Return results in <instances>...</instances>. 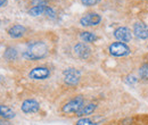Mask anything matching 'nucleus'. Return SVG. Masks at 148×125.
I'll use <instances>...</instances> for the list:
<instances>
[{
	"label": "nucleus",
	"mask_w": 148,
	"mask_h": 125,
	"mask_svg": "<svg viewBox=\"0 0 148 125\" xmlns=\"http://www.w3.org/2000/svg\"><path fill=\"white\" fill-rule=\"evenodd\" d=\"M48 55V47L45 42L42 41H33L31 43H29L26 50L24 51L23 56L26 59H31V60H38V59H42Z\"/></svg>",
	"instance_id": "nucleus-1"
},
{
	"label": "nucleus",
	"mask_w": 148,
	"mask_h": 125,
	"mask_svg": "<svg viewBox=\"0 0 148 125\" xmlns=\"http://www.w3.org/2000/svg\"><path fill=\"white\" fill-rule=\"evenodd\" d=\"M83 106H84V99L82 97H76L70 100L67 104H65L62 110L65 114H76Z\"/></svg>",
	"instance_id": "nucleus-2"
},
{
	"label": "nucleus",
	"mask_w": 148,
	"mask_h": 125,
	"mask_svg": "<svg viewBox=\"0 0 148 125\" xmlns=\"http://www.w3.org/2000/svg\"><path fill=\"white\" fill-rule=\"evenodd\" d=\"M64 75V82L67 85L74 87L80 82V77H81V73L77 71L76 68H66L63 72Z\"/></svg>",
	"instance_id": "nucleus-3"
},
{
	"label": "nucleus",
	"mask_w": 148,
	"mask_h": 125,
	"mask_svg": "<svg viewBox=\"0 0 148 125\" xmlns=\"http://www.w3.org/2000/svg\"><path fill=\"white\" fill-rule=\"evenodd\" d=\"M108 51L114 57H124V56L130 54V48L127 46V43L113 42L108 48Z\"/></svg>",
	"instance_id": "nucleus-4"
},
{
	"label": "nucleus",
	"mask_w": 148,
	"mask_h": 125,
	"mask_svg": "<svg viewBox=\"0 0 148 125\" xmlns=\"http://www.w3.org/2000/svg\"><path fill=\"white\" fill-rule=\"evenodd\" d=\"M101 22V16L97 13H88L80 19L82 26H96Z\"/></svg>",
	"instance_id": "nucleus-5"
},
{
	"label": "nucleus",
	"mask_w": 148,
	"mask_h": 125,
	"mask_svg": "<svg viewBox=\"0 0 148 125\" xmlns=\"http://www.w3.org/2000/svg\"><path fill=\"white\" fill-rule=\"evenodd\" d=\"M114 36L116 40H119L120 42H123V43H127L130 42L131 39H132V33L128 27L125 26H120L117 27L115 31H114Z\"/></svg>",
	"instance_id": "nucleus-6"
},
{
	"label": "nucleus",
	"mask_w": 148,
	"mask_h": 125,
	"mask_svg": "<svg viewBox=\"0 0 148 125\" xmlns=\"http://www.w3.org/2000/svg\"><path fill=\"white\" fill-rule=\"evenodd\" d=\"M50 76V71L47 67H36L29 73V77L32 80H46Z\"/></svg>",
	"instance_id": "nucleus-7"
},
{
	"label": "nucleus",
	"mask_w": 148,
	"mask_h": 125,
	"mask_svg": "<svg viewBox=\"0 0 148 125\" xmlns=\"http://www.w3.org/2000/svg\"><path fill=\"white\" fill-rule=\"evenodd\" d=\"M21 109L23 113L25 114H33V113H37L40 109V105L37 100L34 99H27V100H24L22 106H21Z\"/></svg>",
	"instance_id": "nucleus-8"
},
{
	"label": "nucleus",
	"mask_w": 148,
	"mask_h": 125,
	"mask_svg": "<svg viewBox=\"0 0 148 125\" xmlns=\"http://www.w3.org/2000/svg\"><path fill=\"white\" fill-rule=\"evenodd\" d=\"M133 34L140 40H146L148 39V26L145 23L137 22L133 25Z\"/></svg>",
	"instance_id": "nucleus-9"
},
{
	"label": "nucleus",
	"mask_w": 148,
	"mask_h": 125,
	"mask_svg": "<svg viewBox=\"0 0 148 125\" xmlns=\"http://www.w3.org/2000/svg\"><path fill=\"white\" fill-rule=\"evenodd\" d=\"M74 54L76 55V57H79L81 59H87L91 54V50L88 47V44L80 42V43L74 46Z\"/></svg>",
	"instance_id": "nucleus-10"
},
{
	"label": "nucleus",
	"mask_w": 148,
	"mask_h": 125,
	"mask_svg": "<svg viewBox=\"0 0 148 125\" xmlns=\"http://www.w3.org/2000/svg\"><path fill=\"white\" fill-rule=\"evenodd\" d=\"M26 32V29L23 26V25H19V24H16V25H13L9 30H8V34L9 36L14 38V39H18L21 36H23Z\"/></svg>",
	"instance_id": "nucleus-11"
},
{
	"label": "nucleus",
	"mask_w": 148,
	"mask_h": 125,
	"mask_svg": "<svg viewBox=\"0 0 148 125\" xmlns=\"http://www.w3.org/2000/svg\"><path fill=\"white\" fill-rule=\"evenodd\" d=\"M97 108V105L95 104H88V105H84L83 107L81 108L75 115L77 117H83V116H87V115H90L95 111V109Z\"/></svg>",
	"instance_id": "nucleus-12"
},
{
	"label": "nucleus",
	"mask_w": 148,
	"mask_h": 125,
	"mask_svg": "<svg viewBox=\"0 0 148 125\" xmlns=\"http://www.w3.org/2000/svg\"><path fill=\"white\" fill-rule=\"evenodd\" d=\"M15 111L8 106L5 105H0V117L5 118V120H10L15 117Z\"/></svg>",
	"instance_id": "nucleus-13"
},
{
	"label": "nucleus",
	"mask_w": 148,
	"mask_h": 125,
	"mask_svg": "<svg viewBox=\"0 0 148 125\" xmlns=\"http://www.w3.org/2000/svg\"><path fill=\"white\" fill-rule=\"evenodd\" d=\"M48 6L47 5H36L29 10V14L31 16H40V15H46Z\"/></svg>",
	"instance_id": "nucleus-14"
},
{
	"label": "nucleus",
	"mask_w": 148,
	"mask_h": 125,
	"mask_svg": "<svg viewBox=\"0 0 148 125\" xmlns=\"http://www.w3.org/2000/svg\"><path fill=\"white\" fill-rule=\"evenodd\" d=\"M3 57H5V59H7L8 61L15 60V59L17 58V51H16V49L9 47V48L6 49V51H5V54H3Z\"/></svg>",
	"instance_id": "nucleus-15"
},
{
	"label": "nucleus",
	"mask_w": 148,
	"mask_h": 125,
	"mask_svg": "<svg viewBox=\"0 0 148 125\" xmlns=\"http://www.w3.org/2000/svg\"><path fill=\"white\" fill-rule=\"evenodd\" d=\"M80 38H81V40H82V41H84V42H88V43H90V42H93V41H96V40H97V36H95L92 32H87V31H84V32H81V34H80Z\"/></svg>",
	"instance_id": "nucleus-16"
},
{
	"label": "nucleus",
	"mask_w": 148,
	"mask_h": 125,
	"mask_svg": "<svg viewBox=\"0 0 148 125\" xmlns=\"http://www.w3.org/2000/svg\"><path fill=\"white\" fill-rule=\"evenodd\" d=\"M139 75H140V77L147 80L148 79V64H144V65L140 67V70H139Z\"/></svg>",
	"instance_id": "nucleus-17"
},
{
	"label": "nucleus",
	"mask_w": 148,
	"mask_h": 125,
	"mask_svg": "<svg viewBox=\"0 0 148 125\" xmlns=\"http://www.w3.org/2000/svg\"><path fill=\"white\" fill-rule=\"evenodd\" d=\"M75 125H97V124L93 123L92 121L89 120V118H81V120H79V121L76 122Z\"/></svg>",
	"instance_id": "nucleus-18"
},
{
	"label": "nucleus",
	"mask_w": 148,
	"mask_h": 125,
	"mask_svg": "<svg viewBox=\"0 0 148 125\" xmlns=\"http://www.w3.org/2000/svg\"><path fill=\"white\" fill-rule=\"evenodd\" d=\"M101 0H81V2L84 5V6H88V7H90V6H95V5H97L98 2H100Z\"/></svg>",
	"instance_id": "nucleus-19"
},
{
	"label": "nucleus",
	"mask_w": 148,
	"mask_h": 125,
	"mask_svg": "<svg viewBox=\"0 0 148 125\" xmlns=\"http://www.w3.org/2000/svg\"><path fill=\"white\" fill-rule=\"evenodd\" d=\"M125 82H127L128 84H130V85H131V84H134V83L137 82V80H136V77H134V76H131V75H129V76L125 79Z\"/></svg>",
	"instance_id": "nucleus-20"
},
{
	"label": "nucleus",
	"mask_w": 148,
	"mask_h": 125,
	"mask_svg": "<svg viewBox=\"0 0 148 125\" xmlns=\"http://www.w3.org/2000/svg\"><path fill=\"white\" fill-rule=\"evenodd\" d=\"M0 125H12L7 120H5V118H1L0 120Z\"/></svg>",
	"instance_id": "nucleus-21"
},
{
	"label": "nucleus",
	"mask_w": 148,
	"mask_h": 125,
	"mask_svg": "<svg viewBox=\"0 0 148 125\" xmlns=\"http://www.w3.org/2000/svg\"><path fill=\"white\" fill-rule=\"evenodd\" d=\"M47 1H48V0H34V2H36L37 5H46Z\"/></svg>",
	"instance_id": "nucleus-22"
},
{
	"label": "nucleus",
	"mask_w": 148,
	"mask_h": 125,
	"mask_svg": "<svg viewBox=\"0 0 148 125\" xmlns=\"http://www.w3.org/2000/svg\"><path fill=\"white\" fill-rule=\"evenodd\" d=\"M6 2H7V0H0V7H2Z\"/></svg>",
	"instance_id": "nucleus-23"
}]
</instances>
